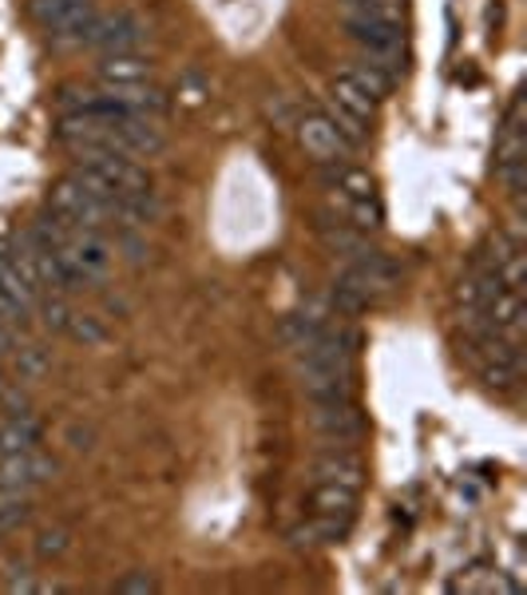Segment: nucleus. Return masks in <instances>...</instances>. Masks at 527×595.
<instances>
[{"instance_id": "nucleus-9", "label": "nucleus", "mask_w": 527, "mask_h": 595, "mask_svg": "<svg viewBox=\"0 0 527 595\" xmlns=\"http://www.w3.org/2000/svg\"><path fill=\"white\" fill-rule=\"evenodd\" d=\"M330 100H333V112H341L345 120L361 123L365 127L369 120L376 115V104H381V95L358 76V72H341V76L330 80Z\"/></svg>"}, {"instance_id": "nucleus-14", "label": "nucleus", "mask_w": 527, "mask_h": 595, "mask_svg": "<svg viewBox=\"0 0 527 595\" xmlns=\"http://www.w3.org/2000/svg\"><path fill=\"white\" fill-rule=\"evenodd\" d=\"M321 243L330 246L333 255H345V258H358L369 250L365 230H358L353 223H321Z\"/></svg>"}, {"instance_id": "nucleus-10", "label": "nucleus", "mask_w": 527, "mask_h": 595, "mask_svg": "<svg viewBox=\"0 0 527 595\" xmlns=\"http://www.w3.org/2000/svg\"><path fill=\"white\" fill-rule=\"evenodd\" d=\"M151 60L140 57V52H115L100 64V80L104 84H147L151 80Z\"/></svg>"}, {"instance_id": "nucleus-18", "label": "nucleus", "mask_w": 527, "mask_h": 595, "mask_svg": "<svg viewBox=\"0 0 527 595\" xmlns=\"http://www.w3.org/2000/svg\"><path fill=\"white\" fill-rule=\"evenodd\" d=\"M64 548H68V536H64L60 529L40 532V540H37V552H40V556H60Z\"/></svg>"}, {"instance_id": "nucleus-19", "label": "nucleus", "mask_w": 527, "mask_h": 595, "mask_svg": "<svg viewBox=\"0 0 527 595\" xmlns=\"http://www.w3.org/2000/svg\"><path fill=\"white\" fill-rule=\"evenodd\" d=\"M68 318H72V310H68L60 298H52V302H44V326H52V330H64Z\"/></svg>"}, {"instance_id": "nucleus-21", "label": "nucleus", "mask_w": 527, "mask_h": 595, "mask_svg": "<svg viewBox=\"0 0 527 595\" xmlns=\"http://www.w3.org/2000/svg\"><path fill=\"white\" fill-rule=\"evenodd\" d=\"M9 346H12V330H9V326H0V353L9 350Z\"/></svg>"}, {"instance_id": "nucleus-15", "label": "nucleus", "mask_w": 527, "mask_h": 595, "mask_svg": "<svg viewBox=\"0 0 527 595\" xmlns=\"http://www.w3.org/2000/svg\"><path fill=\"white\" fill-rule=\"evenodd\" d=\"M64 334L75 341H84V346H100V341L107 338V326L95 318V314H72L68 326H64Z\"/></svg>"}, {"instance_id": "nucleus-2", "label": "nucleus", "mask_w": 527, "mask_h": 595, "mask_svg": "<svg viewBox=\"0 0 527 595\" xmlns=\"http://www.w3.org/2000/svg\"><path fill=\"white\" fill-rule=\"evenodd\" d=\"M75 175H84L87 183H95L100 191L120 203L127 195H143L151 191V175L132 160V155H120V152H104V155H92V160H80Z\"/></svg>"}, {"instance_id": "nucleus-20", "label": "nucleus", "mask_w": 527, "mask_h": 595, "mask_svg": "<svg viewBox=\"0 0 527 595\" xmlns=\"http://www.w3.org/2000/svg\"><path fill=\"white\" fill-rule=\"evenodd\" d=\"M115 592H155V579L147 572H135V576L115 579Z\"/></svg>"}, {"instance_id": "nucleus-3", "label": "nucleus", "mask_w": 527, "mask_h": 595, "mask_svg": "<svg viewBox=\"0 0 527 595\" xmlns=\"http://www.w3.org/2000/svg\"><path fill=\"white\" fill-rule=\"evenodd\" d=\"M143 40H147V24H143V17H135V12H112V17H100V12H95V20L80 32L75 44L100 48V52L115 57V52H135Z\"/></svg>"}, {"instance_id": "nucleus-13", "label": "nucleus", "mask_w": 527, "mask_h": 595, "mask_svg": "<svg viewBox=\"0 0 527 595\" xmlns=\"http://www.w3.org/2000/svg\"><path fill=\"white\" fill-rule=\"evenodd\" d=\"M318 476L330 484H345V489H361V476H365V469H361V461L353 453H345V449H338V453L321 456L318 461Z\"/></svg>"}, {"instance_id": "nucleus-5", "label": "nucleus", "mask_w": 527, "mask_h": 595, "mask_svg": "<svg viewBox=\"0 0 527 595\" xmlns=\"http://www.w3.org/2000/svg\"><path fill=\"white\" fill-rule=\"evenodd\" d=\"M32 20L56 40H80L95 20V0H32Z\"/></svg>"}, {"instance_id": "nucleus-11", "label": "nucleus", "mask_w": 527, "mask_h": 595, "mask_svg": "<svg viewBox=\"0 0 527 595\" xmlns=\"http://www.w3.org/2000/svg\"><path fill=\"white\" fill-rule=\"evenodd\" d=\"M40 444V425L37 417L29 413H12L9 421H0V456L24 453V449H37Z\"/></svg>"}, {"instance_id": "nucleus-1", "label": "nucleus", "mask_w": 527, "mask_h": 595, "mask_svg": "<svg viewBox=\"0 0 527 595\" xmlns=\"http://www.w3.org/2000/svg\"><path fill=\"white\" fill-rule=\"evenodd\" d=\"M52 215L68 227L104 230L115 227V198L95 183H87L84 175H68L52 187Z\"/></svg>"}, {"instance_id": "nucleus-17", "label": "nucleus", "mask_w": 527, "mask_h": 595, "mask_svg": "<svg viewBox=\"0 0 527 595\" xmlns=\"http://www.w3.org/2000/svg\"><path fill=\"white\" fill-rule=\"evenodd\" d=\"M24 520H29V504L20 501V492H17V501L0 504V532L17 529V524H24Z\"/></svg>"}, {"instance_id": "nucleus-6", "label": "nucleus", "mask_w": 527, "mask_h": 595, "mask_svg": "<svg viewBox=\"0 0 527 595\" xmlns=\"http://www.w3.org/2000/svg\"><path fill=\"white\" fill-rule=\"evenodd\" d=\"M396 278H401V270H396L393 263H389L381 250H365V255L349 258L345 275H341V283L353 286V290L365 298V302H373V298H381V294H389L396 286Z\"/></svg>"}, {"instance_id": "nucleus-12", "label": "nucleus", "mask_w": 527, "mask_h": 595, "mask_svg": "<svg viewBox=\"0 0 527 595\" xmlns=\"http://www.w3.org/2000/svg\"><path fill=\"white\" fill-rule=\"evenodd\" d=\"M313 509H318V516L353 520V509H358V489H345V484L321 481L318 492H313Z\"/></svg>"}, {"instance_id": "nucleus-8", "label": "nucleus", "mask_w": 527, "mask_h": 595, "mask_svg": "<svg viewBox=\"0 0 527 595\" xmlns=\"http://www.w3.org/2000/svg\"><path fill=\"white\" fill-rule=\"evenodd\" d=\"M313 425L326 441L349 444L365 433V417L358 413L349 397H333V401H313Z\"/></svg>"}, {"instance_id": "nucleus-4", "label": "nucleus", "mask_w": 527, "mask_h": 595, "mask_svg": "<svg viewBox=\"0 0 527 595\" xmlns=\"http://www.w3.org/2000/svg\"><path fill=\"white\" fill-rule=\"evenodd\" d=\"M298 143L301 152L310 155V160H318L321 167H333V163L349 160V152H353V143L341 135L338 120H333L330 112H306L298 120Z\"/></svg>"}, {"instance_id": "nucleus-7", "label": "nucleus", "mask_w": 527, "mask_h": 595, "mask_svg": "<svg viewBox=\"0 0 527 595\" xmlns=\"http://www.w3.org/2000/svg\"><path fill=\"white\" fill-rule=\"evenodd\" d=\"M56 476V461L44 456L40 449H24V453L0 456V489L4 492H29L37 484Z\"/></svg>"}, {"instance_id": "nucleus-16", "label": "nucleus", "mask_w": 527, "mask_h": 595, "mask_svg": "<svg viewBox=\"0 0 527 595\" xmlns=\"http://www.w3.org/2000/svg\"><path fill=\"white\" fill-rule=\"evenodd\" d=\"M48 369H52L48 350H40V346H24V350H17V378L20 381H40Z\"/></svg>"}]
</instances>
